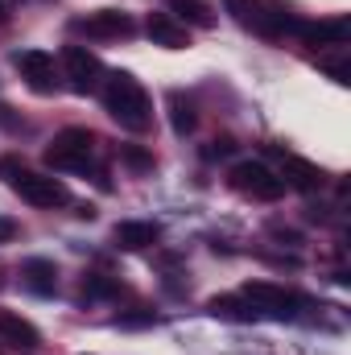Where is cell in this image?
<instances>
[{"label": "cell", "instance_id": "6da1fadb", "mask_svg": "<svg viewBox=\"0 0 351 355\" xmlns=\"http://www.w3.org/2000/svg\"><path fill=\"white\" fill-rule=\"evenodd\" d=\"M103 107H108V116L120 124V128H128V132H145L149 124H153V103H149V91L141 87V79H132L128 71H112L108 79H103Z\"/></svg>", "mask_w": 351, "mask_h": 355}, {"label": "cell", "instance_id": "7a4b0ae2", "mask_svg": "<svg viewBox=\"0 0 351 355\" xmlns=\"http://www.w3.org/2000/svg\"><path fill=\"white\" fill-rule=\"evenodd\" d=\"M91 153H95V137L87 128H62L50 145H46V166L58 170V174H79L91 166Z\"/></svg>", "mask_w": 351, "mask_h": 355}, {"label": "cell", "instance_id": "3957f363", "mask_svg": "<svg viewBox=\"0 0 351 355\" xmlns=\"http://www.w3.org/2000/svg\"><path fill=\"white\" fill-rule=\"evenodd\" d=\"M223 4H228V12H232L244 29L261 33V37H268V42L293 33V21H298V17L281 12L277 4H261V0H223Z\"/></svg>", "mask_w": 351, "mask_h": 355}, {"label": "cell", "instance_id": "277c9868", "mask_svg": "<svg viewBox=\"0 0 351 355\" xmlns=\"http://www.w3.org/2000/svg\"><path fill=\"white\" fill-rule=\"evenodd\" d=\"M228 182H232L236 190H244V194L261 198V202H277V198L285 194V182L273 174L264 162H257V157L236 162V166H232V174H228Z\"/></svg>", "mask_w": 351, "mask_h": 355}, {"label": "cell", "instance_id": "5b68a950", "mask_svg": "<svg viewBox=\"0 0 351 355\" xmlns=\"http://www.w3.org/2000/svg\"><path fill=\"white\" fill-rule=\"evenodd\" d=\"M62 62H67L71 91H79V95H95V91L103 87V79H108L103 62H99L91 50H83V46H67V50H62Z\"/></svg>", "mask_w": 351, "mask_h": 355}, {"label": "cell", "instance_id": "8992f818", "mask_svg": "<svg viewBox=\"0 0 351 355\" xmlns=\"http://www.w3.org/2000/svg\"><path fill=\"white\" fill-rule=\"evenodd\" d=\"M240 297H248L252 310H264V314H273V318H298V306H302L298 293H289V289H281V285H273V281H248Z\"/></svg>", "mask_w": 351, "mask_h": 355}, {"label": "cell", "instance_id": "52a82bcc", "mask_svg": "<svg viewBox=\"0 0 351 355\" xmlns=\"http://www.w3.org/2000/svg\"><path fill=\"white\" fill-rule=\"evenodd\" d=\"M25 202H33V207H62L67 198H71V190L58 182V178H46V174H29V170H21V174L8 182Z\"/></svg>", "mask_w": 351, "mask_h": 355}, {"label": "cell", "instance_id": "ba28073f", "mask_svg": "<svg viewBox=\"0 0 351 355\" xmlns=\"http://www.w3.org/2000/svg\"><path fill=\"white\" fill-rule=\"evenodd\" d=\"M12 67L21 71V79L37 91V95H50V91H58L54 58H50L46 50H17V54H12Z\"/></svg>", "mask_w": 351, "mask_h": 355}, {"label": "cell", "instance_id": "9c48e42d", "mask_svg": "<svg viewBox=\"0 0 351 355\" xmlns=\"http://www.w3.org/2000/svg\"><path fill=\"white\" fill-rule=\"evenodd\" d=\"M75 33H87V37H132L137 33V21L120 8H99L75 21Z\"/></svg>", "mask_w": 351, "mask_h": 355}, {"label": "cell", "instance_id": "30bf717a", "mask_svg": "<svg viewBox=\"0 0 351 355\" xmlns=\"http://www.w3.org/2000/svg\"><path fill=\"white\" fill-rule=\"evenodd\" d=\"M293 33L306 46H348L351 37V21L348 17H323V21H293Z\"/></svg>", "mask_w": 351, "mask_h": 355}, {"label": "cell", "instance_id": "8fae6325", "mask_svg": "<svg viewBox=\"0 0 351 355\" xmlns=\"http://www.w3.org/2000/svg\"><path fill=\"white\" fill-rule=\"evenodd\" d=\"M0 339L12 343V347H21V352H33V347L42 343V331H37L29 318H21L17 310H4V306H0Z\"/></svg>", "mask_w": 351, "mask_h": 355}, {"label": "cell", "instance_id": "7c38bea8", "mask_svg": "<svg viewBox=\"0 0 351 355\" xmlns=\"http://www.w3.org/2000/svg\"><path fill=\"white\" fill-rule=\"evenodd\" d=\"M145 33H149V42H153V46H166V50H186V46H190L186 25H178L170 12H149Z\"/></svg>", "mask_w": 351, "mask_h": 355}, {"label": "cell", "instance_id": "4fadbf2b", "mask_svg": "<svg viewBox=\"0 0 351 355\" xmlns=\"http://www.w3.org/2000/svg\"><path fill=\"white\" fill-rule=\"evenodd\" d=\"M112 240H116V248H124V252H141V248H153V244L162 240V227H157V223L128 219V223H116Z\"/></svg>", "mask_w": 351, "mask_h": 355}, {"label": "cell", "instance_id": "5bb4252c", "mask_svg": "<svg viewBox=\"0 0 351 355\" xmlns=\"http://www.w3.org/2000/svg\"><path fill=\"white\" fill-rule=\"evenodd\" d=\"M21 281H25L29 293L50 297V293L58 289V268H54V261H46V257H29V261L21 265Z\"/></svg>", "mask_w": 351, "mask_h": 355}, {"label": "cell", "instance_id": "9a60e30c", "mask_svg": "<svg viewBox=\"0 0 351 355\" xmlns=\"http://www.w3.org/2000/svg\"><path fill=\"white\" fill-rule=\"evenodd\" d=\"M281 182L293 186V190H302V194H314V190L327 186V174L314 162H306V157H285V178Z\"/></svg>", "mask_w": 351, "mask_h": 355}, {"label": "cell", "instance_id": "2e32d148", "mask_svg": "<svg viewBox=\"0 0 351 355\" xmlns=\"http://www.w3.org/2000/svg\"><path fill=\"white\" fill-rule=\"evenodd\" d=\"M207 310H211L215 318H223V322H252V318H257L252 302H248V297H236V293H219V297H211Z\"/></svg>", "mask_w": 351, "mask_h": 355}, {"label": "cell", "instance_id": "e0dca14e", "mask_svg": "<svg viewBox=\"0 0 351 355\" xmlns=\"http://www.w3.org/2000/svg\"><path fill=\"white\" fill-rule=\"evenodd\" d=\"M166 103H170V128H174L178 137H190V132H194V124H198L194 103H190L182 91H170V95H166Z\"/></svg>", "mask_w": 351, "mask_h": 355}, {"label": "cell", "instance_id": "ac0fdd59", "mask_svg": "<svg viewBox=\"0 0 351 355\" xmlns=\"http://www.w3.org/2000/svg\"><path fill=\"white\" fill-rule=\"evenodd\" d=\"M166 4H170V12H174L178 21H186V25H198V29H211L215 25L211 8L203 0H166Z\"/></svg>", "mask_w": 351, "mask_h": 355}, {"label": "cell", "instance_id": "d6986e66", "mask_svg": "<svg viewBox=\"0 0 351 355\" xmlns=\"http://www.w3.org/2000/svg\"><path fill=\"white\" fill-rule=\"evenodd\" d=\"M318 71L331 75L339 87L351 83V58H348V46H335V54H318Z\"/></svg>", "mask_w": 351, "mask_h": 355}, {"label": "cell", "instance_id": "ffe728a7", "mask_svg": "<svg viewBox=\"0 0 351 355\" xmlns=\"http://www.w3.org/2000/svg\"><path fill=\"white\" fill-rule=\"evenodd\" d=\"M120 293V281L103 277V272H91L83 277V302H99V297H116Z\"/></svg>", "mask_w": 351, "mask_h": 355}, {"label": "cell", "instance_id": "44dd1931", "mask_svg": "<svg viewBox=\"0 0 351 355\" xmlns=\"http://www.w3.org/2000/svg\"><path fill=\"white\" fill-rule=\"evenodd\" d=\"M120 162H124L128 170H137V174L153 170V153H145L141 145H124V149H120Z\"/></svg>", "mask_w": 351, "mask_h": 355}, {"label": "cell", "instance_id": "7402d4cb", "mask_svg": "<svg viewBox=\"0 0 351 355\" xmlns=\"http://www.w3.org/2000/svg\"><path fill=\"white\" fill-rule=\"evenodd\" d=\"M21 170H25V166H21V157H12V153H8V157H0V178H4V182H12Z\"/></svg>", "mask_w": 351, "mask_h": 355}, {"label": "cell", "instance_id": "603a6c76", "mask_svg": "<svg viewBox=\"0 0 351 355\" xmlns=\"http://www.w3.org/2000/svg\"><path fill=\"white\" fill-rule=\"evenodd\" d=\"M12 236H17V223H12L8 215H0V244H8Z\"/></svg>", "mask_w": 351, "mask_h": 355}, {"label": "cell", "instance_id": "cb8c5ba5", "mask_svg": "<svg viewBox=\"0 0 351 355\" xmlns=\"http://www.w3.org/2000/svg\"><path fill=\"white\" fill-rule=\"evenodd\" d=\"M4 17H8V12H4V4H0V21H4Z\"/></svg>", "mask_w": 351, "mask_h": 355}]
</instances>
